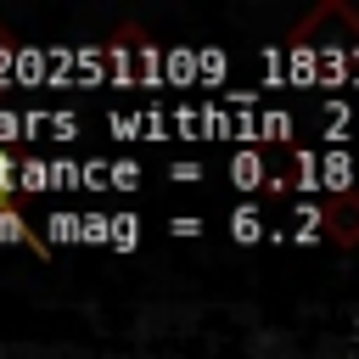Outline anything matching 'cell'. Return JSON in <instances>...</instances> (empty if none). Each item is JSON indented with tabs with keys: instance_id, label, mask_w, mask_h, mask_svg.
<instances>
[{
	"instance_id": "cell-1",
	"label": "cell",
	"mask_w": 359,
	"mask_h": 359,
	"mask_svg": "<svg viewBox=\"0 0 359 359\" xmlns=\"http://www.w3.org/2000/svg\"><path fill=\"white\" fill-rule=\"evenodd\" d=\"M292 50H297V56H320V62L359 56V11H353L348 0L314 6V11L292 28Z\"/></svg>"
},
{
	"instance_id": "cell-2",
	"label": "cell",
	"mask_w": 359,
	"mask_h": 359,
	"mask_svg": "<svg viewBox=\"0 0 359 359\" xmlns=\"http://www.w3.org/2000/svg\"><path fill=\"white\" fill-rule=\"evenodd\" d=\"M320 230L337 247H359V191H337L320 202Z\"/></svg>"
},
{
	"instance_id": "cell-3",
	"label": "cell",
	"mask_w": 359,
	"mask_h": 359,
	"mask_svg": "<svg viewBox=\"0 0 359 359\" xmlns=\"http://www.w3.org/2000/svg\"><path fill=\"white\" fill-rule=\"evenodd\" d=\"M0 241H28V247H39V236L22 224V213H17V208H0Z\"/></svg>"
},
{
	"instance_id": "cell-4",
	"label": "cell",
	"mask_w": 359,
	"mask_h": 359,
	"mask_svg": "<svg viewBox=\"0 0 359 359\" xmlns=\"http://www.w3.org/2000/svg\"><path fill=\"white\" fill-rule=\"evenodd\" d=\"M11 56H17V34L0 22V73H6V62H11Z\"/></svg>"
},
{
	"instance_id": "cell-5",
	"label": "cell",
	"mask_w": 359,
	"mask_h": 359,
	"mask_svg": "<svg viewBox=\"0 0 359 359\" xmlns=\"http://www.w3.org/2000/svg\"><path fill=\"white\" fill-rule=\"evenodd\" d=\"M11 168H6V157H0V208H11V180H6Z\"/></svg>"
}]
</instances>
